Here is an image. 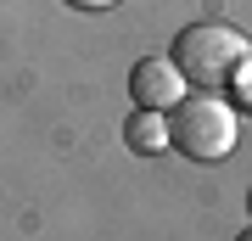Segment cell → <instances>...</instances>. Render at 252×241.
Instances as JSON below:
<instances>
[{"label":"cell","mask_w":252,"mask_h":241,"mask_svg":"<svg viewBox=\"0 0 252 241\" xmlns=\"http://www.w3.org/2000/svg\"><path fill=\"white\" fill-rule=\"evenodd\" d=\"M235 241H252V230H247V236H235Z\"/></svg>","instance_id":"8992f818"},{"label":"cell","mask_w":252,"mask_h":241,"mask_svg":"<svg viewBox=\"0 0 252 241\" xmlns=\"http://www.w3.org/2000/svg\"><path fill=\"white\" fill-rule=\"evenodd\" d=\"M62 6H73V11H107V6H118V0H62Z\"/></svg>","instance_id":"5b68a950"},{"label":"cell","mask_w":252,"mask_h":241,"mask_svg":"<svg viewBox=\"0 0 252 241\" xmlns=\"http://www.w3.org/2000/svg\"><path fill=\"white\" fill-rule=\"evenodd\" d=\"M185 96V73L168 62V56H140L129 68V101L146 112H168L174 101Z\"/></svg>","instance_id":"3957f363"},{"label":"cell","mask_w":252,"mask_h":241,"mask_svg":"<svg viewBox=\"0 0 252 241\" xmlns=\"http://www.w3.org/2000/svg\"><path fill=\"white\" fill-rule=\"evenodd\" d=\"M124 140H129V152H140V157L168 152V112L135 107V112H129V124H124Z\"/></svg>","instance_id":"277c9868"},{"label":"cell","mask_w":252,"mask_h":241,"mask_svg":"<svg viewBox=\"0 0 252 241\" xmlns=\"http://www.w3.org/2000/svg\"><path fill=\"white\" fill-rule=\"evenodd\" d=\"M168 62L185 73V84L196 90H224L230 79H241V68L252 62V39L230 23H190L174 34Z\"/></svg>","instance_id":"7a4b0ae2"},{"label":"cell","mask_w":252,"mask_h":241,"mask_svg":"<svg viewBox=\"0 0 252 241\" xmlns=\"http://www.w3.org/2000/svg\"><path fill=\"white\" fill-rule=\"evenodd\" d=\"M241 140V112L219 90H185L168 107V146L190 163H224Z\"/></svg>","instance_id":"6da1fadb"},{"label":"cell","mask_w":252,"mask_h":241,"mask_svg":"<svg viewBox=\"0 0 252 241\" xmlns=\"http://www.w3.org/2000/svg\"><path fill=\"white\" fill-rule=\"evenodd\" d=\"M247 207H252V191H247Z\"/></svg>","instance_id":"52a82bcc"}]
</instances>
